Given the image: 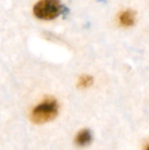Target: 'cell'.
<instances>
[{
    "label": "cell",
    "mask_w": 149,
    "mask_h": 150,
    "mask_svg": "<svg viewBox=\"0 0 149 150\" xmlns=\"http://www.w3.org/2000/svg\"><path fill=\"white\" fill-rule=\"evenodd\" d=\"M93 83V77L89 75H83L80 76L78 80V87L81 89H85L90 87Z\"/></svg>",
    "instance_id": "obj_5"
},
{
    "label": "cell",
    "mask_w": 149,
    "mask_h": 150,
    "mask_svg": "<svg viewBox=\"0 0 149 150\" xmlns=\"http://www.w3.org/2000/svg\"><path fill=\"white\" fill-rule=\"evenodd\" d=\"M148 150H149V147H148Z\"/></svg>",
    "instance_id": "obj_6"
},
{
    "label": "cell",
    "mask_w": 149,
    "mask_h": 150,
    "mask_svg": "<svg viewBox=\"0 0 149 150\" xmlns=\"http://www.w3.org/2000/svg\"><path fill=\"white\" fill-rule=\"evenodd\" d=\"M68 10L60 0H40L33 6L34 15L44 20H51L59 15L68 12Z\"/></svg>",
    "instance_id": "obj_2"
},
{
    "label": "cell",
    "mask_w": 149,
    "mask_h": 150,
    "mask_svg": "<svg viewBox=\"0 0 149 150\" xmlns=\"http://www.w3.org/2000/svg\"><path fill=\"white\" fill-rule=\"evenodd\" d=\"M119 21L122 25L124 26H132L135 21V14L132 10H126L120 13L119 15Z\"/></svg>",
    "instance_id": "obj_4"
},
{
    "label": "cell",
    "mask_w": 149,
    "mask_h": 150,
    "mask_svg": "<svg viewBox=\"0 0 149 150\" xmlns=\"http://www.w3.org/2000/svg\"><path fill=\"white\" fill-rule=\"evenodd\" d=\"M92 134L89 129H83L77 133L75 138V142L79 147H86L92 142Z\"/></svg>",
    "instance_id": "obj_3"
},
{
    "label": "cell",
    "mask_w": 149,
    "mask_h": 150,
    "mask_svg": "<svg viewBox=\"0 0 149 150\" xmlns=\"http://www.w3.org/2000/svg\"><path fill=\"white\" fill-rule=\"evenodd\" d=\"M58 112L57 101L53 98H48L32 109L31 120L35 124H44L54 120L58 115Z\"/></svg>",
    "instance_id": "obj_1"
}]
</instances>
